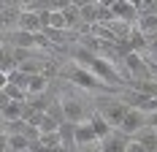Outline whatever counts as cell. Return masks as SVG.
Returning a JSON list of instances; mask_svg holds the SVG:
<instances>
[{
	"label": "cell",
	"mask_w": 157,
	"mask_h": 152,
	"mask_svg": "<svg viewBox=\"0 0 157 152\" xmlns=\"http://www.w3.org/2000/svg\"><path fill=\"white\" fill-rule=\"evenodd\" d=\"M136 30L141 33V35H146V41L152 44L157 38V16H141L138 25H136Z\"/></svg>",
	"instance_id": "obj_13"
},
{
	"label": "cell",
	"mask_w": 157,
	"mask_h": 152,
	"mask_svg": "<svg viewBox=\"0 0 157 152\" xmlns=\"http://www.w3.org/2000/svg\"><path fill=\"white\" fill-rule=\"evenodd\" d=\"M133 141H138L146 152H157V130H155V128H146V130H141L138 136H133Z\"/></svg>",
	"instance_id": "obj_14"
},
{
	"label": "cell",
	"mask_w": 157,
	"mask_h": 152,
	"mask_svg": "<svg viewBox=\"0 0 157 152\" xmlns=\"http://www.w3.org/2000/svg\"><path fill=\"white\" fill-rule=\"evenodd\" d=\"M73 62L81 65V68H87L90 74H95L100 82H106V84L114 87V90H119V87H125V84H127V79L117 71V65H114V62L106 60V57H100L98 52H90L87 46H81V49L73 52Z\"/></svg>",
	"instance_id": "obj_1"
},
{
	"label": "cell",
	"mask_w": 157,
	"mask_h": 152,
	"mask_svg": "<svg viewBox=\"0 0 157 152\" xmlns=\"http://www.w3.org/2000/svg\"><path fill=\"white\" fill-rule=\"evenodd\" d=\"M90 122H92V128H95V133H98V138H100V141H106V138L114 133V128L109 125V120H106L100 111H95L92 117H90Z\"/></svg>",
	"instance_id": "obj_12"
},
{
	"label": "cell",
	"mask_w": 157,
	"mask_h": 152,
	"mask_svg": "<svg viewBox=\"0 0 157 152\" xmlns=\"http://www.w3.org/2000/svg\"><path fill=\"white\" fill-rule=\"evenodd\" d=\"M78 152H103V150H100V144H95V147H81Z\"/></svg>",
	"instance_id": "obj_24"
},
{
	"label": "cell",
	"mask_w": 157,
	"mask_h": 152,
	"mask_svg": "<svg viewBox=\"0 0 157 152\" xmlns=\"http://www.w3.org/2000/svg\"><path fill=\"white\" fill-rule=\"evenodd\" d=\"M149 52L155 54V60H152V62H155V65H157V41H152V44H149Z\"/></svg>",
	"instance_id": "obj_25"
},
{
	"label": "cell",
	"mask_w": 157,
	"mask_h": 152,
	"mask_svg": "<svg viewBox=\"0 0 157 152\" xmlns=\"http://www.w3.org/2000/svg\"><path fill=\"white\" fill-rule=\"evenodd\" d=\"M46 84H49V76H44V74L30 76V84H27V98H33V95H44V92H46Z\"/></svg>",
	"instance_id": "obj_17"
},
{
	"label": "cell",
	"mask_w": 157,
	"mask_h": 152,
	"mask_svg": "<svg viewBox=\"0 0 157 152\" xmlns=\"http://www.w3.org/2000/svg\"><path fill=\"white\" fill-rule=\"evenodd\" d=\"M25 103H27V101H0L3 122H19L25 117Z\"/></svg>",
	"instance_id": "obj_7"
},
{
	"label": "cell",
	"mask_w": 157,
	"mask_h": 152,
	"mask_svg": "<svg viewBox=\"0 0 157 152\" xmlns=\"http://www.w3.org/2000/svg\"><path fill=\"white\" fill-rule=\"evenodd\" d=\"M63 111H65V120L73 122V125H81V122H87V109H84V103H81L78 98H71V95H65V98H63Z\"/></svg>",
	"instance_id": "obj_6"
},
{
	"label": "cell",
	"mask_w": 157,
	"mask_h": 152,
	"mask_svg": "<svg viewBox=\"0 0 157 152\" xmlns=\"http://www.w3.org/2000/svg\"><path fill=\"white\" fill-rule=\"evenodd\" d=\"M30 144L33 141L22 133H3V152H27Z\"/></svg>",
	"instance_id": "obj_10"
},
{
	"label": "cell",
	"mask_w": 157,
	"mask_h": 152,
	"mask_svg": "<svg viewBox=\"0 0 157 152\" xmlns=\"http://www.w3.org/2000/svg\"><path fill=\"white\" fill-rule=\"evenodd\" d=\"M63 76L71 82V84H76V87H81V90H90V92H111L114 90V87H109L106 82H100L95 74H90L87 68H81V65H76V62H71V65L63 71Z\"/></svg>",
	"instance_id": "obj_2"
},
{
	"label": "cell",
	"mask_w": 157,
	"mask_h": 152,
	"mask_svg": "<svg viewBox=\"0 0 157 152\" xmlns=\"http://www.w3.org/2000/svg\"><path fill=\"white\" fill-rule=\"evenodd\" d=\"M111 11H114L117 22H125V25H138V19H141L136 3H130V0H111Z\"/></svg>",
	"instance_id": "obj_4"
},
{
	"label": "cell",
	"mask_w": 157,
	"mask_h": 152,
	"mask_svg": "<svg viewBox=\"0 0 157 152\" xmlns=\"http://www.w3.org/2000/svg\"><path fill=\"white\" fill-rule=\"evenodd\" d=\"M44 35L49 38V44H63L65 41V30H54V27H46Z\"/></svg>",
	"instance_id": "obj_21"
},
{
	"label": "cell",
	"mask_w": 157,
	"mask_h": 152,
	"mask_svg": "<svg viewBox=\"0 0 157 152\" xmlns=\"http://www.w3.org/2000/svg\"><path fill=\"white\" fill-rule=\"evenodd\" d=\"M127 147H130V136H125L122 130H114L106 141H100L103 152H127Z\"/></svg>",
	"instance_id": "obj_11"
},
{
	"label": "cell",
	"mask_w": 157,
	"mask_h": 152,
	"mask_svg": "<svg viewBox=\"0 0 157 152\" xmlns=\"http://www.w3.org/2000/svg\"><path fill=\"white\" fill-rule=\"evenodd\" d=\"M127 152H146V150H144L138 141H133V138H130V147H127Z\"/></svg>",
	"instance_id": "obj_23"
},
{
	"label": "cell",
	"mask_w": 157,
	"mask_h": 152,
	"mask_svg": "<svg viewBox=\"0 0 157 152\" xmlns=\"http://www.w3.org/2000/svg\"><path fill=\"white\" fill-rule=\"evenodd\" d=\"M98 111L109 120V125L114 128V130H119L122 122H125V117H127V111H130V106H127L125 101H103Z\"/></svg>",
	"instance_id": "obj_3"
},
{
	"label": "cell",
	"mask_w": 157,
	"mask_h": 152,
	"mask_svg": "<svg viewBox=\"0 0 157 152\" xmlns=\"http://www.w3.org/2000/svg\"><path fill=\"white\" fill-rule=\"evenodd\" d=\"M16 30L33 33V35H35V33H44V19H41V14H35V11H22Z\"/></svg>",
	"instance_id": "obj_9"
},
{
	"label": "cell",
	"mask_w": 157,
	"mask_h": 152,
	"mask_svg": "<svg viewBox=\"0 0 157 152\" xmlns=\"http://www.w3.org/2000/svg\"><path fill=\"white\" fill-rule=\"evenodd\" d=\"M0 101H27V92L16 84H0Z\"/></svg>",
	"instance_id": "obj_15"
},
{
	"label": "cell",
	"mask_w": 157,
	"mask_h": 152,
	"mask_svg": "<svg viewBox=\"0 0 157 152\" xmlns=\"http://www.w3.org/2000/svg\"><path fill=\"white\" fill-rule=\"evenodd\" d=\"M60 136H63V147L65 150L76 147V125H73V122H65L63 128H60Z\"/></svg>",
	"instance_id": "obj_18"
},
{
	"label": "cell",
	"mask_w": 157,
	"mask_h": 152,
	"mask_svg": "<svg viewBox=\"0 0 157 152\" xmlns=\"http://www.w3.org/2000/svg\"><path fill=\"white\" fill-rule=\"evenodd\" d=\"M38 141H41L44 150H60V147H63V136H60V130H57V133H41Z\"/></svg>",
	"instance_id": "obj_19"
},
{
	"label": "cell",
	"mask_w": 157,
	"mask_h": 152,
	"mask_svg": "<svg viewBox=\"0 0 157 152\" xmlns=\"http://www.w3.org/2000/svg\"><path fill=\"white\" fill-rule=\"evenodd\" d=\"M6 82H8V84H16V87H22V90L27 92V84H30V76H27V74H22V71L16 68V71H14L11 76H6Z\"/></svg>",
	"instance_id": "obj_20"
},
{
	"label": "cell",
	"mask_w": 157,
	"mask_h": 152,
	"mask_svg": "<svg viewBox=\"0 0 157 152\" xmlns=\"http://www.w3.org/2000/svg\"><path fill=\"white\" fill-rule=\"evenodd\" d=\"M95 144H100V138H98V133H95L92 122H81V125H76V147L81 150V147H95Z\"/></svg>",
	"instance_id": "obj_8"
},
{
	"label": "cell",
	"mask_w": 157,
	"mask_h": 152,
	"mask_svg": "<svg viewBox=\"0 0 157 152\" xmlns=\"http://www.w3.org/2000/svg\"><path fill=\"white\" fill-rule=\"evenodd\" d=\"M146 128H149V125H146V114L130 106V111H127V117H125V122H122V128H119V130H122L125 136L133 138V136H138L141 130H146Z\"/></svg>",
	"instance_id": "obj_5"
},
{
	"label": "cell",
	"mask_w": 157,
	"mask_h": 152,
	"mask_svg": "<svg viewBox=\"0 0 157 152\" xmlns=\"http://www.w3.org/2000/svg\"><path fill=\"white\" fill-rule=\"evenodd\" d=\"M146 125L157 130V111H152V114H146Z\"/></svg>",
	"instance_id": "obj_22"
},
{
	"label": "cell",
	"mask_w": 157,
	"mask_h": 152,
	"mask_svg": "<svg viewBox=\"0 0 157 152\" xmlns=\"http://www.w3.org/2000/svg\"><path fill=\"white\" fill-rule=\"evenodd\" d=\"M78 14H81V22L95 27L98 25V3H78Z\"/></svg>",
	"instance_id": "obj_16"
}]
</instances>
